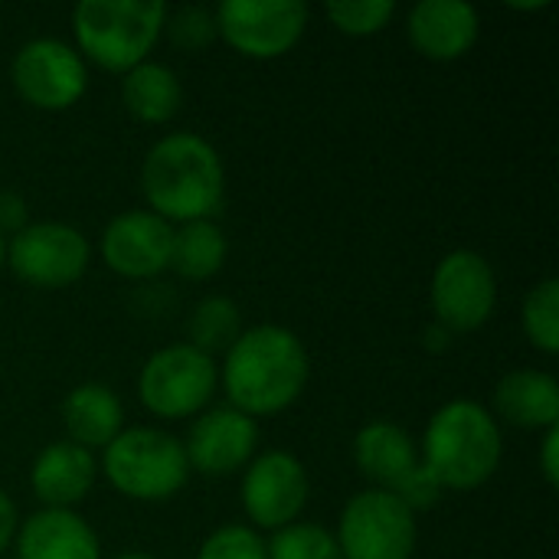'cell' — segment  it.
<instances>
[{"label":"cell","instance_id":"obj_1","mask_svg":"<svg viewBox=\"0 0 559 559\" xmlns=\"http://www.w3.org/2000/svg\"><path fill=\"white\" fill-rule=\"evenodd\" d=\"M308 383L305 344L278 324H259L239 334L226 350L223 386L233 409L272 416L288 409Z\"/></svg>","mask_w":559,"mask_h":559},{"label":"cell","instance_id":"obj_2","mask_svg":"<svg viewBox=\"0 0 559 559\" xmlns=\"http://www.w3.org/2000/svg\"><path fill=\"white\" fill-rule=\"evenodd\" d=\"M223 160L216 147L200 134L160 138L141 164V190L160 219L200 223L223 203Z\"/></svg>","mask_w":559,"mask_h":559},{"label":"cell","instance_id":"obj_3","mask_svg":"<svg viewBox=\"0 0 559 559\" xmlns=\"http://www.w3.org/2000/svg\"><path fill=\"white\" fill-rule=\"evenodd\" d=\"M501 429L491 413L472 400L445 403L426 429L423 465L442 488H481L501 465Z\"/></svg>","mask_w":559,"mask_h":559},{"label":"cell","instance_id":"obj_4","mask_svg":"<svg viewBox=\"0 0 559 559\" xmlns=\"http://www.w3.org/2000/svg\"><path fill=\"white\" fill-rule=\"evenodd\" d=\"M164 20L167 7L160 0H82L72 29L92 62L108 72H131L160 39Z\"/></svg>","mask_w":559,"mask_h":559},{"label":"cell","instance_id":"obj_5","mask_svg":"<svg viewBox=\"0 0 559 559\" xmlns=\"http://www.w3.org/2000/svg\"><path fill=\"white\" fill-rule=\"evenodd\" d=\"M105 478L115 491L134 501H167L174 498L190 475L183 445L160 429H121L102 459Z\"/></svg>","mask_w":559,"mask_h":559},{"label":"cell","instance_id":"obj_6","mask_svg":"<svg viewBox=\"0 0 559 559\" xmlns=\"http://www.w3.org/2000/svg\"><path fill=\"white\" fill-rule=\"evenodd\" d=\"M219 370L213 357L190 344H170L147 357L138 377L141 403L164 419H183L200 413L216 393Z\"/></svg>","mask_w":559,"mask_h":559},{"label":"cell","instance_id":"obj_7","mask_svg":"<svg viewBox=\"0 0 559 559\" xmlns=\"http://www.w3.org/2000/svg\"><path fill=\"white\" fill-rule=\"evenodd\" d=\"M334 540L344 559H409L416 550V514L396 495L370 488L347 501Z\"/></svg>","mask_w":559,"mask_h":559},{"label":"cell","instance_id":"obj_8","mask_svg":"<svg viewBox=\"0 0 559 559\" xmlns=\"http://www.w3.org/2000/svg\"><path fill=\"white\" fill-rule=\"evenodd\" d=\"M213 16L216 33L249 59L285 56L308 26L301 0H223Z\"/></svg>","mask_w":559,"mask_h":559},{"label":"cell","instance_id":"obj_9","mask_svg":"<svg viewBox=\"0 0 559 559\" xmlns=\"http://www.w3.org/2000/svg\"><path fill=\"white\" fill-rule=\"evenodd\" d=\"M432 308L436 321L455 334V331H475L481 328L498 301V282L485 255L472 249L449 252L436 275H432Z\"/></svg>","mask_w":559,"mask_h":559},{"label":"cell","instance_id":"obj_10","mask_svg":"<svg viewBox=\"0 0 559 559\" xmlns=\"http://www.w3.org/2000/svg\"><path fill=\"white\" fill-rule=\"evenodd\" d=\"M13 85L36 108L62 111L85 95V59L62 39H29L13 56Z\"/></svg>","mask_w":559,"mask_h":559},{"label":"cell","instance_id":"obj_11","mask_svg":"<svg viewBox=\"0 0 559 559\" xmlns=\"http://www.w3.org/2000/svg\"><path fill=\"white\" fill-rule=\"evenodd\" d=\"M10 269L36 288H62L88 269V239L66 223L23 226L10 242Z\"/></svg>","mask_w":559,"mask_h":559},{"label":"cell","instance_id":"obj_12","mask_svg":"<svg viewBox=\"0 0 559 559\" xmlns=\"http://www.w3.org/2000/svg\"><path fill=\"white\" fill-rule=\"evenodd\" d=\"M308 504L305 465L288 452L259 455L242 478V508L262 531H282L298 521Z\"/></svg>","mask_w":559,"mask_h":559},{"label":"cell","instance_id":"obj_13","mask_svg":"<svg viewBox=\"0 0 559 559\" xmlns=\"http://www.w3.org/2000/svg\"><path fill=\"white\" fill-rule=\"evenodd\" d=\"M170 223L147 210L121 213L102 233V255L108 269L124 278H154L170 269Z\"/></svg>","mask_w":559,"mask_h":559},{"label":"cell","instance_id":"obj_14","mask_svg":"<svg viewBox=\"0 0 559 559\" xmlns=\"http://www.w3.org/2000/svg\"><path fill=\"white\" fill-rule=\"evenodd\" d=\"M259 445V429L252 423V416L233 409V406H219L203 413L190 436H187V462L190 468H197L200 475L219 478V475H233L239 472Z\"/></svg>","mask_w":559,"mask_h":559},{"label":"cell","instance_id":"obj_15","mask_svg":"<svg viewBox=\"0 0 559 559\" xmlns=\"http://www.w3.org/2000/svg\"><path fill=\"white\" fill-rule=\"evenodd\" d=\"M478 10L465 0H423L409 13L413 46L439 62L462 59L478 39Z\"/></svg>","mask_w":559,"mask_h":559},{"label":"cell","instance_id":"obj_16","mask_svg":"<svg viewBox=\"0 0 559 559\" xmlns=\"http://www.w3.org/2000/svg\"><path fill=\"white\" fill-rule=\"evenodd\" d=\"M29 485L46 508L69 511L95 485V459L75 442H52L39 452L29 472Z\"/></svg>","mask_w":559,"mask_h":559},{"label":"cell","instance_id":"obj_17","mask_svg":"<svg viewBox=\"0 0 559 559\" xmlns=\"http://www.w3.org/2000/svg\"><path fill=\"white\" fill-rule=\"evenodd\" d=\"M95 531L72 511L46 508L16 534V559H98Z\"/></svg>","mask_w":559,"mask_h":559},{"label":"cell","instance_id":"obj_18","mask_svg":"<svg viewBox=\"0 0 559 559\" xmlns=\"http://www.w3.org/2000/svg\"><path fill=\"white\" fill-rule=\"evenodd\" d=\"M354 462L364 472V478H370L380 491H396L423 465L409 432L386 419H377L357 432Z\"/></svg>","mask_w":559,"mask_h":559},{"label":"cell","instance_id":"obj_19","mask_svg":"<svg viewBox=\"0 0 559 559\" xmlns=\"http://www.w3.org/2000/svg\"><path fill=\"white\" fill-rule=\"evenodd\" d=\"M501 419L521 429H554L559 423V383L540 370H514L495 390Z\"/></svg>","mask_w":559,"mask_h":559},{"label":"cell","instance_id":"obj_20","mask_svg":"<svg viewBox=\"0 0 559 559\" xmlns=\"http://www.w3.org/2000/svg\"><path fill=\"white\" fill-rule=\"evenodd\" d=\"M62 423L69 432V442L82 449H105L124 426L121 400L102 386V383H82L75 386L62 403Z\"/></svg>","mask_w":559,"mask_h":559},{"label":"cell","instance_id":"obj_21","mask_svg":"<svg viewBox=\"0 0 559 559\" xmlns=\"http://www.w3.org/2000/svg\"><path fill=\"white\" fill-rule=\"evenodd\" d=\"M121 98H124V108L138 121L160 124L177 115V108L183 102V88H180V79L167 66L141 62L131 72H124Z\"/></svg>","mask_w":559,"mask_h":559},{"label":"cell","instance_id":"obj_22","mask_svg":"<svg viewBox=\"0 0 559 559\" xmlns=\"http://www.w3.org/2000/svg\"><path fill=\"white\" fill-rule=\"evenodd\" d=\"M226 262V236L210 219L183 223V229L174 233L170 246V269H177L183 278H210Z\"/></svg>","mask_w":559,"mask_h":559},{"label":"cell","instance_id":"obj_23","mask_svg":"<svg viewBox=\"0 0 559 559\" xmlns=\"http://www.w3.org/2000/svg\"><path fill=\"white\" fill-rule=\"evenodd\" d=\"M187 331H190V347L213 357V354H226L239 341L242 318H239V308L229 298L210 295L193 308Z\"/></svg>","mask_w":559,"mask_h":559},{"label":"cell","instance_id":"obj_24","mask_svg":"<svg viewBox=\"0 0 559 559\" xmlns=\"http://www.w3.org/2000/svg\"><path fill=\"white\" fill-rule=\"evenodd\" d=\"M524 334L531 337V344L544 354H557L559 350V282L557 278H544L527 298H524Z\"/></svg>","mask_w":559,"mask_h":559},{"label":"cell","instance_id":"obj_25","mask_svg":"<svg viewBox=\"0 0 559 559\" xmlns=\"http://www.w3.org/2000/svg\"><path fill=\"white\" fill-rule=\"evenodd\" d=\"M269 559H344L337 540L318 524H288L265 544Z\"/></svg>","mask_w":559,"mask_h":559},{"label":"cell","instance_id":"obj_26","mask_svg":"<svg viewBox=\"0 0 559 559\" xmlns=\"http://www.w3.org/2000/svg\"><path fill=\"white\" fill-rule=\"evenodd\" d=\"M396 13L393 0H334L328 3V16L341 33L350 36H370L380 33Z\"/></svg>","mask_w":559,"mask_h":559},{"label":"cell","instance_id":"obj_27","mask_svg":"<svg viewBox=\"0 0 559 559\" xmlns=\"http://www.w3.org/2000/svg\"><path fill=\"white\" fill-rule=\"evenodd\" d=\"M197 559H269V554L255 531H249L242 524H229V527L213 531L203 540Z\"/></svg>","mask_w":559,"mask_h":559},{"label":"cell","instance_id":"obj_28","mask_svg":"<svg viewBox=\"0 0 559 559\" xmlns=\"http://www.w3.org/2000/svg\"><path fill=\"white\" fill-rule=\"evenodd\" d=\"M170 36L187 49H200L216 36V16H210L203 7H183L170 20Z\"/></svg>","mask_w":559,"mask_h":559},{"label":"cell","instance_id":"obj_29","mask_svg":"<svg viewBox=\"0 0 559 559\" xmlns=\"http://www.w3.org/2000/svg\"><path fill=\"white\" fill-rule=\"evenodd\" d=\"M23 226H26V203H23V197L3 190L0 193V236L3 233H13L16 236Z\"/></svg>","mask_w":559,"mask_h":559},{"label":"cell","instance_id":"obj_30","mask_svg":"<svg viewBox=\"0 0 559 559\" xmlns=\"http://www.w3.org/2000/svg\"><path fill=\"white\" fill-rule=\"evenodd\" d=\"M559 426L547 429V439H544V478L550 485H559Z\"/></svg>","mask_w":559,"mask_h":559},{"label":"cell","instance_id":"obj_31","mask_svg":"<svg viewBox=\"0 0 559 559\" xmlns=\"http://www.w3.org/2000/svg\"><path fill=\"white\" fill-rule=\"evenodd\" d=\"M16 508H13V501L0 491V554L10 547V540L16 537Z\"/></svg>","mask_w":559,"mask_h":559},{"label":"cell","instance_id":"obj_32","mask_svg":"<svg viewBox=\"0 0 559 559\" xmlns=\"http://www.w3.org/2000/svg\"><path fill=\"white\" fill-rule=\"evenodd\" d=\"M7 262V242H3V236H0V265Z\"/></svg>","mask_w":559,"mask_h":559},{"label":"cell","instance_id":"obj_33","mask_svg":"<svg viewBox=\"0 0 559 559\" xmlns=\"http://www.w3.org/2000/svg\"><path fill=\"white\" fill-rule=\"evenodd\" d=\"M115 559H151V557H144V554H121V557H115Z\"/></svg>","mask_w":559,"mask_h":559}]
</instances>
